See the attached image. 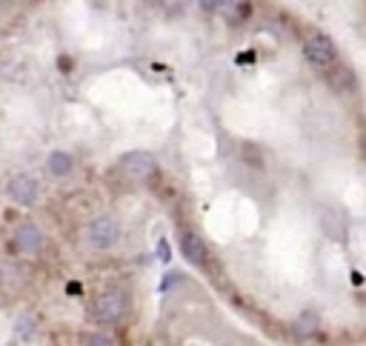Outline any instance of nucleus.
Segmentation results:
<instances>
[{"label":"nucleus","instance_id":"nucleus-10","mask_svg":"<svg viewBox=\"0 0 366 346\" xmlns=\"http://www.w3.org/2000/svg\"><path fill=\"white\" fill-rule=\"evenodd\" d=\"M295 329H298V335H315V332H318V318L306 312V315L295 323Z\"/></svg>","mask_w":366,"mask_h":346},{"label":"nucleus","instance_id":"nucleus-6","mask_svg":"<svg viewBox=\"0 0 366 346\" xmlns=\"http://www.w3.org/2000/svg\"><path fill=\"white\" fill-rule=\"evenodd\" d=\"M180 252L192 266H201V269L209 266V246L195 229H180Z\"/></svg>","mask_w":366,"mask_h":346},{"label":"nucleus","instance_id":"nucleus-5","mask_svg":"<svg viewBox=\"0 0 366 346\" xmlns=\"http://www.w3.org/2000/svg\"><path fill=\"white\" fill-rule=\"evenodd\" d=\"M6 195L12 204L29 209L38 204V195H41V184L35 181V175H29V172H21V175H12L9 184H6Z\"/></svg>","mask_w":366,"mask_h":346},{"label":"nucleus","instance_id":"nucleus-7","mask_svg":"<svg viewBox=\"0 0 366 346\" xmlns=\"http://www.w3.org/2000/svg\"><path fill=\"white\" fill-rule=\"evenodd\" d=\"M15 249L21 255H38L43 249V229L38 224H32V221L21 224L18 232H15Z\"/></svg>","mask_w":366,"mask_h":346},{"label":"nucleus","instance_id":"nucleus-16","mask_svg":"<svg viewBox=\"0 0 366 346\" xmlns=\"http://www.w3.org/2000/svg\"><path fill=\"white\" fill-rule=\"evenodd\" d=\"M61 69L66 72V69H72V61H66V58H61Z\"/></svg>","mask_w":366,"mask_h":346},{"label":"nucleus","instance_id":"nucleus-11","mask_svg":"<svg viewBox=\"0 0 366 346\" xmlns=\"http://www.w3.org/2000/svg\"><path fill=\"white\" fill-rule=\"evenodd\" d=\"M32 335H35V320H32V315H23V318H18V337L29 340Z\"/></svg>","mask_w":366,"mask_h":346},{"label":"nucleus","instance_id":"nucleus-8","mask_svg":"<svg viewBox=\"0 0 366 346\" xmlns=\"http://www.w3.org/2000/svg\"><path fill=\"white\" fill-rule=\"evenodd\" d=\"M46 169H49L52 178H69L72 169H75V157L69 152H63V149H52L46 154Z\"/></svg>","mask_w":366,"mask_h":346},{"label":"nucleus","instance_id":"nucleus-13","mask_svg":"<svg viewBox=\"0 0 366 346\" xmlns=\"http://www.w3.org/2000/svg\"><path fill=\"white\" fill-rule=\"evenodd\" d=\"M157 258H160V263H172V249H169L166 238L157 241Z\"/></svg>","mask_w":366,"mask_h":346},{"label":"nucleus","instance_id":"nucleus-9","mask_svg":"<svg viewBox=\"0 0 366 346\" xmlns=\"http://www.w3.org/2000/svg\"><path fill=\"white\" fill-rule=\"evenodd\" d=\"M329 83H332V86H335L340 95H349V92H355V89H357L355 75H352L349 69H343V66H340V69H335V72L329 75Z\"/></svg>","mask_w":366,"mask_h":346},{"label":"nucleus","instance_id":"nucleus-15","mask_svg":"<svg viewBox=\"0 0 366 346\" xmlns=\"http://www.w3.org/2000/svg\"><path fill=\"white\" fill-rule=\"evenodd\" d=\"M66 292H72V295H80V283H78V281H72V283L66 286Z\"/></svg>","mask_w":366,"mask_h":346},{"label":"nucleus","instance_id":"nucleus-2","mask_svg":"<svg viewBox=\"0 0 366 346\" xmlns=\"http://www.w3.org/2000/svg\"><path fill=\"white\" fill-rule=\"evenodd\" d=\"M117 169L123 172V175L129 178V181H137V184H143V181H149L155 172H157V160H155V154L152 152H146V149H135V152H126L120 160H117Z\"/></svg>","mask_w":366,"mask_h":346},{"label":"nucleus","instance_id":"nucleus-12","mask_svg":"<svg viewBox=\"0 0 366 346\" xmlns=\"http://www.w3.org/2000/svg\"><path fill=\"white\" fill-rule=\"evenodd\" d=\"M83 346H117L109 335H103V332H95V335H89L86 340H83Z\"/></svg>","mask_w":366,"mask_h":346},{"label":"nucleus","instance_id":"nucleus-4","mask_svg":"<svg viewBox=\"0 0 366 346\" xmlns=\"http://www.w3.org/2000/svg\"><path fill=\"white\" fill-rule=\"evenodd\" d=\"M303 58H306L312 66H318V69L332 66V63H335V58H338L335 41H332L329 35H323V32L309 35V38H306V43H303Z\"/></svg>","mask_w":366,"mask_h":346},{"label":"nucleus","instance_id":"nucleus-3","mask_svg":"<svg viewBox=\"0 0 366 346\" xmlns=\"http://www.w3.org/2000/svg\"><path fill=\"white\" fill-rule=\"evenodd\" d=\"M120 241V224L115 215H98L89 226H86V243L92 249H112Z\"/></svg>","mask_w":366,"mask_h":346},{"label":"nucleus","instance_id":"nucleus-14","mask_svg":"<svg viewBox=\"0 0 366 346\" xmlns=\"http://www.w3.org/2000/svg\"><path fill=\"white\" fill-rule=\"evenodd\" d=\"M238 63H255V52H241L238 55Z\"/></svg>","mask_w":366,"mask_h":346},{"label":"nucleus","instance_id":"nucleus-17","mask_svg":"<svg viewBox=\"0 0 366 346\" xmlns=\"http://www.w3.org/2000/svg\"><path fill=\"white\" fill-rule=\"evenodd\" d=\"M360 149H363V154H366V135L360 137Z\"/></svg>","mask_w":366,"mask_h":346},{"label":"nucleus","instance_id":"nucleus-1","mask_svg":"<svg viewBox=\"0 0 366 346\" xmlns=\"http://www.w3.org/2000/svg\"><path fill=\"white\" fill-rule=\"evenodd\" d=\"M126 309H129L126 295H123V292H117V289H109V292H103V295H98V298H95V303H92L89 315H92V320H95V323L112 326V323H120V320H123Z\"/></svg>","mask_w":366,"mask_h":346}]
</instances>
